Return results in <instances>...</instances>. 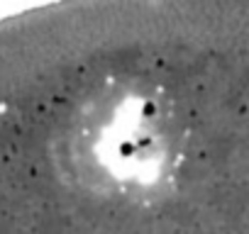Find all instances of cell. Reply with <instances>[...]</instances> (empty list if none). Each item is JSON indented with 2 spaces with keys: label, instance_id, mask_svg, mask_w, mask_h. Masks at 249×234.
I'll list each match as a JSON object with an SVG mask.
<instances>
[{
  "label": "cell",
  "instance_id": "1",
  "mask_svg": "<svg viewBox=\"0 0 249 234\" xmlns=\"http://www.w3.org/2000/svg\"><path fill=\"white\" fill-rule=\"evenodd\" d=\"M188 125L176 93L149 73L110 76L71 117L66 159L83 190L154 202L178 178Z\"/></svg>",
  "mask_w": 249,
  "mask_h": 234
}]
</instances>
